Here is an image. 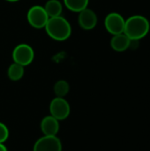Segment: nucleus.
Wrapping results in <instances>:
<instances>
[{
    "label": "nucleus",
    "mask_w": 150,
    "mask_h": 151,
    "mask_svg": "<svg viewBox=\"0 0 150 151\" xmlns=\"http://www.w3.org/2000/svg\"><path fill=\"white\" fill-rule=\"evenodd\" d=\"M150 24L149 19L142 15H133L126 19L124 34L130 40H137L144 38L149 32Z\"/></svg>",
    "instance_id": "1"
},
{
    "label": "nucleus",
    "mask_w": 150,
    "mask_h": 151,
    "mask_svg": "<svg viewBox=\"0 0 150 151\" xmlns=\"http://www.w3.org/2000/svg\"><path fill=\"white\" fill-rule=\"evenodd\" d=\"M44 28L48 35L56 41H65L72 34L70 23L62 16L50 18Z\"/></svg>",
    "instance_id": "2"
},
{
    "label": "nucleus",
    "mask_w": 150,
    "mask_h": 151,
    "mask_svg": "<svg viewBox=\"0 0 150 151\" xmlns=\"http://www.w3.org/2000/svg\"><path fill=\"white\" fill-rule=\"evenodd\" d=\"M11 57L14 63L26 66L33 62L34 52L30 45L27 43H20L13 49Z\"/></svg>",
    "instance_id": "3"
},
{
    "label": "nucleus",
    "mask_w": 150,
    "mask_h": 151,
    "mask_svg": "<svg viewBox=\"0 0 150 151\" xmlns=\"http://www.w3.org/2000/svg\"><path fill=\"white\" fill-rule=\"evenodd\" d=\"M27 19L31 27L37 29H41L45 27V25L50 18L47 12H45L43 6L34 5L28 10Z\"/></svg>",
    "instance_id": "4"
},
{
    "label": "nucleus",
    "mask_w": 150,
    "mask_h": 151,
    "mask_svg": "<svg viewBox=\"0 0 150 151\" xmlns=\"http://www.w3.org/2000/svg\"><path fill=\"white\" fill-rule=\"evenodd\" d=\"M50 112L52 117L59 120L67 119L71 112V107L69 103L64 97L56 96L50 104Z\"/></svg>",
    "instance_id": "5"
},
{
    "label": "nucleus",
    "mask_w": 150,
    "mask_h": 151,
    "mask_svg": "<svg viewBox=\"0 0 150 151\" xmlns=\"http://www.w3.org/2000/svg\"><path fill=\"white\" fill-rule=\"evenodd\" d=\"M126 19L118 12L109 13L104 19V27L106 30L112 35L124 33Z\"/></svg>",
    "instance_id": "6"
},
{
    "label": "nucleus",
    "mask_w": 150,
    "mask_h": 151,
    "mask_svg": "<svg viewBox=\"0 0 150 151\" xmlns=\"http://www.w3.org/2000/svg\"><path fill=\"white\" fill-rule=\"evenodd\" d=\"M33 151H62V143L57 136L44 135L35 142Z\"/></svg>",
    "instance_id": "7"
},
{
    "label": "nucleus",
    "mask_w": 150,
    "mask_h": 151,
    "mask_svg": "<svg viewBox=\"0 0 150 151\" xmlns=\"http://www.w3.org/2000/svg\"><path fill=\"white\" fill-rule=\"evenodd\" d=\"M78 22L82 29L92 30L97 24V16L93 10L87 7L79 12Z\"/></svg>",
    "instance_id": "8"
},
{
    "label": "nucleus",
    "mask_w": 150,
    "mask_h": 151,
    "mask_svg": "<svg viewBox=\"0 0 150 151\" xmlns=\"http://www.w3.org/2000/svg\"><path fill=\"white\" fill-rule=\"evenodd\" d=\"M41 130L44 135L57 136L59 131V121L51 115L46 116L41 121Z\"/></svg>",
    "instance_id": "9"
},
{
    "label": "nucleus",
    "mask_w": 150,
    "mask_h": 151,
    "mask_svg": "<svg viewBox=\"0 0 150 151\" xmlns=\"http://www.w3.org/2000/svg\"><path fill=\"white\" fill-rule=\"evenodd\" d=\"M131 40L124 33L115 35L111 40V47L113 50L118 52H123L129 49Z\"/></svg>",
    "instance_id": "10"
},
{
    "label": "nucleus",
    "mask_w": 150,
    "mask_h": 151,
    "mask_svg": "<svg viewBox=\"0 0 150 151\" xmlns=\"http://www.w3.org/2000/svg\"><path fill=\"white\" fill-rule=\"evenodd\" d=\"M44 10L47 12L49 18L61 16L63 11V5L58 0H49L44 5Z\"/></svg>",
    "instance_id": "11"
},
{
    "label": "nucleus",
    "mask_w": 150,
    "mask_h": 151,
    "mask_svg": "<svg viewBox=\"0 0 150 151\" xmlns=\"http://www.w3.org/2000/svg\"><path fill=\"white\" fill-rule=\"evenodd\" d=\"M7 75L11 81H19L24 75V66L17 63L11 64L7 70Z\"/></svg>",
    "instance_id": "12"
},
{
    "label": "nucleus",
    "mask_w": 150,
    "mask_h": 151,
    "mask_svg": "<svg viewBox=\"0 0 150 151\" xmlns=\"http://www.w3.org/2000/svg\"><path fill=\"white\" fill-rule=\"evenodd\" d=\"M89 0H64L65 5L72 12H80L88 7Z\"/></svg>",
    "instance_id": "13"
},
{
    "label": "nucleus",
    "mask_w": 150,
    "mask_h": 151,
    "mask_svg": "<svg viewBox=\"0 0 150 151\" xmlns=\"http://www.w3.org/2000/svg\"><path fill=\"white\" fill-rule=\"evenodd\" d=\"M70 90L68 82L65 80L57 81L54 85V93L57 97H65Z\"/></svg>",
    "instance_id": "14"
},
{
    "label": "nucleus",
    "mask_w": 150,
    "mask_h": 151,
    "mask_svg": "<svg viewBox=\"0 0 150 151\" xmlns=\"http://www.w3.org/2000/svg\"><path fill=\"white\" fill-rule=\"evenodd\" d=\"M9 138V129L2 122H0V143L5 142Z\"/></svg>",
    "instance_id": "15"
},
{
    "label": "nucleus",
    "mask_w": 150,
    "mask_h": 151,
    "mask_svg": "<svg viewBox=\"0 0 150 151\" xmlns=\"http://www.w3.org/2000/svg\"><path fill=\"white\" fill-rule=\"evenodd\" d=\"M0 151H8L7 148L4 145V143H0Z\"/></svg>",
    "instance_id": "16"
},
{
    "label": "nucleus",
    "mask_w": 150,
    "mask_h": 151,
    "mask_svg": "<svg viewBox=\"0 0 150 151\" xmlns=\"http://www.w3.org/2000/svg\"><path fill=\"white\" fill-rule=\"evenodd\" d=\"M5 1H7V2H11V3H14V2H18V1H19V0H5Z\"/></svg>",
    "instance_id": "17"
}]
</instances>
